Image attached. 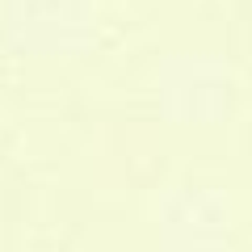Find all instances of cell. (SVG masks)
Segmentation results:
<instances>
[{
	"label": "cell",
	"instance_id": "cell-3",
	"mask_svg": "<svg viewBox=\"0 0 252 252\" xmlns=\"http://www.w3.org/2000/svg\"><path fill=\"white\" fill-rule=\"evenodd\" d=\"M160 252H223L235 235V202L210 181H172L152 198Z\"/></svg>",
	"mask_w": 252,
	"mask_h": 252
},
{
	"label": "cell",
	"instance_id": "cell-1",
	"mask_svg": "<svg viewBox=\"0 0 252 252\" xmlns=\"http://www.w3.org/2000/svg\"><path fill=\"white\" fill-rule=\"evenodd\" d=\"M152 97L156 109L177 126H215L235 101V72L223 55L202 46L164 51L152 72Z\"/></svg>",
	"mask_w": 252,
	"mask_h": 252
},
{
	"label": "cell",
	"instance_id": "cell-2",
	"mask_svg": "<svg viewBox=\"0 0 252 252\" xmlns=\"http://www.w3.org/2000/svg\"><path fill=\"white\" fill-rule=\"evenodd\" d=\"M101 0H0V42L34 59H76L101 38Z\"/></svg>",
	"mask_w": 252,
	"mask_h": 252
}]
</instances>
